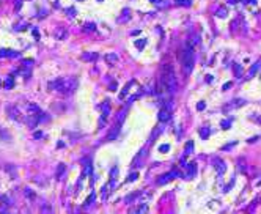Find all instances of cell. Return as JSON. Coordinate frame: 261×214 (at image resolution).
<instances>
[{
  "label": "cell",
  "instance_id": "9a60e30c",
  "mask_svg": "<svg viewBox=\"0 0 261 214\" xmlns=\"http://www.w3.org/2000/svg\"><path fill=\"white\" fill-rule=\"evenodd\" d=\"M132 213H137V214H143V213H148V203H139V206L135 209H132Z\"/></svg>",
  "mask_w": 261,
  "mask_h": 214
},
{
  "label": "cell",
  "instance_id": "bcb514c9",
  "mask_svg": "<svg viewBox=\"0 0 261 214\" xmlns=\"http://www.w3.org/2000/svg\"><path fill=\"white\" fill-rule=\"evenodd\" d=\"M150 2H153V3H159L161 0H150Z\"/></svg>",
  "mask_w": 261,
  "mask_h": 214
},
{
  "label": "cell",
  "instance_id": "ba28073f",
  "mask_svg": "<svg viewBox=\"0 0 261 214\" xmlns=\"http://www.w3.org/2000/svg\"><path fill=\"white\" fill-rule=\"evenodd\" d=\"M242 106H245V101L244 99H233L231 102H228L227 106H223L222 110L227 114V112H231V110H235V109H237V107H242Z\"/></svg>",
  "mask_w": 261,
  "mask_h": 214
},
{
  "label": "cell",
  "instance_id": "5b68a950",
  "mask_svg": "<svg viewBox=\"0 0 261 214\" xmlns=\"http://www.w3.org/2000/svg\"><path fill=\"white\" fill-rule=\"evenodd\" d=\"M176 176H180V172L173 169V170H171V172L165 173V175H162V176H159V180H157V184H159V186H162V184H165V183L171 181V180H173V178H176Z\"/></svg>",
  "mask_w": 261,
  "mask_h": 214
},
{
  "label": "cell",
  "instance_id": "ee69618b",
  "mask_svg": "<svg viewBox=\"0 0 261 214\" xmlns=\"http://www.w3.org/2000/svg\"><path fill=\"white\" fill-rule=\"evenodd\" d=\"M230 87H231V82H228V84H225V85H223V90H227V88H230Z\"/></svg>",
  "mask_w": 261,
  "mask_h": 214
},
{
  "label": "cell",
  "instance_id": "9c48e42d",
  "mask_svg": "<svg viewBox=\"0 0 261 214\" xmlns=\"http://www.w3.org/2000/svg\"><path fill=\"white\" fill-rule=\"evenodd\" d=\"M120 128H121V124H116V123H115V126H113L110 131L107 132V135H106V140H109V142H112V140H115L116 137H118V134H120Z\"/></svg>",
  "mask_w": 261,
  "mask_h": 214
},
{
  "label": "cell",
  "instance_id": "8fae6325",
  "mask_svg": "<svg viewBox=\"0 0 261 214\" xmlns=\"http://www.w3.org/2000/svg\"><path fill=\"white\" fill-rule=\"evenodd\" d=\"M170 118H171V110H170V109L162 107V109H161V112H159V121L165 123V121H168Z\"/></svg>",
  "mask_w": 261,
  "mask_h": 214
},
{
  "label": "cell",
  "instance_id": "cb8c5ba5",
  "mask_svg": "<svg viewBox=\"0 0 261 214\" xmlns=\"http://www.w3.org/2000/svg\"><path fill=\"white\" fill-rule=\"evenodd\" d=\"M237 169H239L241 173H245V172H247V167H245V159H244V158H241L239 161H237Z\"/></svg>",
  "mask_w": 261,
  "mask_h": 214
},
{
  "label": "cell",
  "instance_id": "52a82bcc",
  "mask_svg": "<svg viewBox=\"0 0 261 214\" xmlns=\"http://www.w3.org/2000/svg\"><path fill=\"white\" fill-rule=\"evenodd\" d=\"M212 164H214V169L217 170V175H219V178H222V175L227 172V164H225V162L222 161L220 158H214Z\"/></svg>",
  "mask_w": 261,
  "mask_h": 214
},
{
  "label": "cell",
  "instance_id": "7bdbcfd3",
  "mask_svg": "<svg viewBox=\"0 0 261 214\" xmlns=\"http://www.w3.org/2000/svg\"><path fill=\"white\" fill-rule=\"evenodd\" d=\"M35 137H36V139L42 137V132H40V131H38V132H35Z\"/></svg>",
  "mask_w": 261,
  "mask_h": 214
},
{
  "label": "cell",
  "instance_id": "ffe728a7",
  "mask_svg": "<svg viewBox=\"0 0 261 214\" xmlns=\"http://www.w3.org/2000/svg\"><path fill=\"white\" fill-rule=\"evenodd\" d=\"M198 43H200V36H198L197 33H193L192 36H190V40L187 41V44H189V46H192V47H195Z\"/></svg>",
  "mask_w": 261,
  "mask_h": 214
},
{
  "label": "cell",
  "instance_id": "f1b7e54d",
  "mask_svg": "<svg viewBox=\"0 0 261 214\" xmlns=\"http://www.w3.org/2000/svg\"><path fill=\"white\" fill-rule=\"evenodd\" d=\"M65 36H66V30H61V29H60V30L55 33V38H57V40H63Z\"/></svg>",
  "mask_w": 261,
  "mask_h": 214
},
{
  "label": "cell",
  "instance_id": "7402d4cb",
  "mask_svg": "<svg viewBox=\"0 0 261 214\" xmlns=\"http://www.w3.org/2000/svg\"><path fill=\"white\" fill-rule=\"evenodd\" d=\"M198 134L201 135V139H203V140H206V139L209 137V134H211V129H209V128H206V126H205V128H201V129L198 131Z\"/></svg>",
  "mask_w": 261,
  "mask_h": 214
},
{
  "label": "cell",
  "instance_id": "836d02e7",
  "mask_svg": "<svg viewBox=\"0 0 261 214\" xmlns=\"http://www.w3.org/2000/svg\"><path fill=\"white\" fill-rule=\"evenodd\" d=\"M168 150H170V145H167V143H165V145H161V146H159V151H161V153H167Z\"/></svg>",
  "mask_w": 261,
  "mask_h": 214
},
{
  "label": "cell",
  "instance_id": "681fc988",
  "mask_svg": "<svg viewBox=\"0 0 261 214\" xmlns=\"http://www.w3.org/2000/svg\"><path fill=\"white\" fill-rule=\"evenodd\" d=\"M79 2H84V0H79Z\"/></svg>",
  "mask_w": 261,
  "mask_h": 214
},
{
  "label": "cell",
  "instance_id": "ab89813d",
  "mask_svg": "<svg viewBox=\"0 0 261 214\" xmlns=\"http://www.w3.org/2000/svg\"><path fill=\"white\" fill-rule=\"evenodd\" d=\"M21 6H22V0H16V6H14V8H16V10H19V8H21Z\"/></svg>",
  "mask_w": 261,
  "mask_h": 214
},
{
  "label": "cell",
  "instance_id": "74e56055",
  "mask_svg": "<svg viewBox=\"0 0 261 214\" xmlns=\"http://www.w3.org/2000/svg\"><path fill=\"white\" fill-rule=\"evenodd\" d=\"M24 194H25L27 197H30V198H33V197H35V194L32 192V189H25V192H24Z\"/></svg>",
  "mask_w": 261,
  "mask_h": 214
},
{
  "label": "cell",
  "instance_id": "e575fe53",
  "mask_svg": "<svg viewBox=\"0 0 261 214\" xmlns=\"http://www.w3.org/2000/svg\"><path fill=\"white\" fill-rule=\"evenodd\" d=\"M220 126L223 128V129H230V126H231V123H230V121H227V120H223V121L220 123Z\"/></svg>",
  "mask_w": 261,
  "mask_h": 214
},
{
  "label": "cell",
  "instance_id": "6da1fadb",
  "mask_svg": "<svg viewBox=\"0 0 261 214\" xmlns=\"http://www.w3.org/2000/svg\"><path fill=\"white\" fill-rule=\"evenodd\" d=\"M178 87L176 82V74H175V68L171 63H167L161 68V74H159V80H157V90L159 93L164 95H171L175 93Z\"/></svg>",
  "mask_w": 261,
  "mask_h": 214
},
{
  "label": "cell",
  "instance_id": "f546056e",
  "mask_svg": "<svg viewBox=\"0 0 261 214\" xmlns=\"http://www.w3.org/2000/svg\"><path fill=\"white\" fill-rule=\"evenodd\" d=\"M176 3H178V5H181V6H190V5H192L190 0H176Z\"/></svg>",
  "mask_w": 261,
  "mask_h": 214
},
{
  "label": "cell",
  "instance_id": "c3c4849f",
  "mask_svg": "<svg viewBox=\"0 0 261 214\" xmlns=\"http://www.w3.org/2000/svg\"><path fill=\"white\" fill-rule=\"evenodd\" d=\"M98 2H102V0H98Z\"/></svg>",
  "mask_w": 261,
  "mask_h": 214
},
{
  "label": "cell",
  "instance_id": "44dd1931",
  "mask_svg": "<svg viewBox=\"0 0 261 214\" xmlns=\"http://www.w3.org/2000/svg\"><path fill=\"white\" fill-rule=\"evenodd\" d=\"M65 170H66V165H65V164H58L57 172H55V178H57V180H60V178H61V175L65 173Z\"/></svg>",
  "mask_w": 261,
  "mask_h": 214
},
{
  "label": "cell",
  "instance_id": "7dc6e473",
  "mask_svg": "<svg viewBox=\"0 0 261 214\" xmlns=\"http://www.w3.org/2000/svg\"><path fill=\"white\" fill-rule=\"evenodd\" d=\"M0 87H2V80H0Z\"/></svg>",
  "mask_w": 261,
  "mask_h": 214
},
{
  "label": "cell",
  "instance_id": "4dcf8cb0",
  "mask_svg": "<svg viewBox=\"0 0 261 214\" xmlns=\"http://www.w3.org/2000/svg\"><path fill=\"white\" fill-rule=\"evenodd\" d=\"M139 178V172H132L131 175H129V178H127V183H132V181H135Z\"/></svg>",
  "mask_w": 261,
  "mask_h": 214
},
{
  "label": "cell",
  "instance_id": "f6af8a7d",
  "mask_svg": "<svg viewBox=\"0 0 261 214\" xmlns=\"http://www.w3.org/2000/svg\"><path fill=\"white\" fill-rule=\"evenodd\" d=\"M228 3H231V5H235V3H237V0H228Z\"/></svg>",
  "mask_w": 261,
  "mask_h": 214
},
{
  "label": "cell",
  "instance_id": "7a4b0ae2",
  "mask_svg": "<svg viewBox=\"0 0 261 214\" xmlns=\"http://www.w3.org/2000/svg\"><path fill=\"white\" fill-rule=\"evenodd\" d=\"M47 88L49 90L61 93V95H71V93H74V90L77 88V79H74V77H66V79H63V77H61V79H57V80L49 82Z\"/></svg>",
  "mask_w": 261,
  "mask_h": 214
},
{
  "label": "cell",
  "instance_id": "b9f144b4",
  "mask_svg": "<svg viewBox=\"0 0 261 214\" xmlns=\"http://www.w3.org/2000/svg\"><path fill=\"white\" fill-rule=\"evenodd\" d=\"M256 140H258V135H255L253 139H248V143H253V142H256Z\"/></svg>",
  "mask_w": 261,
  "mask_h": 214
},
{
  "label": "cell",
  "instance_id": "603a6c76",
  "mask_svg": "<svg viewBox=\"0 0 261 214\" xmlns=\"http://www.w3.org/2000/svg\"><path fill=\"white\" fill-rule=\"evenodd\" d=\"M162 131H164V128H161V126H157V128H156V129H154V132H153V134H151L150 143H153L154 140H156V137H159V135H161V132H162Z\"/></svg>",
  "mask_w": 261,
  "mask_h": 214
},
{
  "label": "cell",
  "instance_id": "1f68e13d",
  "mask_svg": "<svg viewBox=\"0 0 261 214\" xmlns=\"http://www.w3.org/2000/svg\"><path fill=\"white\" fill-rule=\"evenodd\" d=\"M192 151H193V142H189L186 145V154H190Z\"/></svg>",
  "mask_w": 261,
  "mask_h": 214
},
{
  "label": "cell",
  "instance_id": "83f0119b",
  "mask_svg": "<svg viewBox=\"0 0 261 214\" xmlns=\"http://www.w3.org/2000/svg\"><path fill=\"white\" fill-rule=\"evenodd\" d=\"M233 69H235V74H236L237 77H241V76H242V68H241L239 65H236V63H235V65H233Z\"/></svg>",
  "mask_w": 261,
  "mask_h": 214
},
{
  "label": "cell",
  "instance_id": "30bf717a",
  "mask_svg": "<svg viewBox=\"0 0 261 214\" xmlns=\"http://www.w3.org/2000/svg\"><path fill=\"white\" fill-rule=\"evenodd\" d=\"M101 112H102V123H106V120L110 115V101H104L101 104Z\"/></svg>",
  "mask_w": 261,
  "mask_h": 214
},
{
  "label": "cell",
  "instance_id": "2e32d148",
  "mask_svg": "<svg viewBox=\"0 0 261 214\" xmlns=\"http://www.w3.org/2000/svg\"><path fill=\"white\" fill-rule=\"evenodd\" d=\"M106 61L109 65H113V63H116V61H118V55H116V54H113V52H110V54H106Z\"/></svg>",
  "mask_w": 261,
  "mask_h": 214
},
{
  "label": "cell",
  "instance_id": "d6a6232c",
  "mask_svg": "<svg viewBox=\"0 0 261 214\" xmlns=\"http://www.w3.org/2000/svg\"><path fill=\"white\" fill-rule=\"evenodd\" d=\"M146 44V40H140V41H135V46H137L139 49H143Z\"/></svg>",
  "mask_w": 261,
  "mask_h": 214
},
{
  "label": "cell",
  "instance_id": "8d00e7d4",
  "mask_svg": "<svg viewBox=\"0 0 261 214\" xmlns=\"http://www.w3.org/2000/svg\"><path fill=\"white\" fill-rule=\"evenodd\" d=\"M93 200H95V192H91L90 198H87V201H85V205H84V206H88V205H90V203H91Z\"/></svg>",
  "mask_w": 261,
  "mask_h": 214
},
{
  "label": "cell",
  "instance_id": "7c38bea8",
  "mask_svg": "<svg viewBox=\"0 0 261 214\" xmlns=\"http://www.w3.org/2000/svg\"><path fill=\"white\" fill-rule=\"evenodd\" d=\"M3 57H13V58H16V57H19V52L11 50V49H2V50H0V58H3Z\"/></svg>",
  "mask_w": 261,
  "mask_h": 214
},
{
  "label": "cell",
  "instance_id": "f35d334b",
  "mask_svg": "<svg viewBox=\"0 0 261 214\" xmlns=\"http://www.w3.org/2000/svg\"><path fill=\"white\" fill-rule=\"evenodd\" d=\"M85 30H90V32H93V30H95V24H87V25H85Z\"/></svg>",
  "mask_w": 261,
  "mask_h": 214
},
{
  "label": "cell",
  "instance_id": "4316f807",
  "mask_svg": "<svg viewBox=\"0 0 261 214\" xmlns=\"http://www.w3.org/2000/svg\"><path fill=\"white\" fill-rule=\"evenodd\" d=\"M14 85V80H13V77H6V80H5V84H3V87H5V90H10L11 87Z\"/></svg>",
  "mask_w": 261,
  "mask_h": 214
},
{
  "label": "cell",
  "instance_id": "e0dca14e",
  "mask_svg": "<svg viewBox=\"0 0 261 214\" xmlns=\"http://www.w3.org/2000/svg\"><path fill=\"white\" fill-rule=\"evenodd\" d=\"M96 58H98V54H95V52L82 54V60H85V61H96Z\"/></svg>",
  "mask_w": 261,
  "mask_h": 214
},
{
  "label": "cell",
  "instance_id": "484cf974",
  "mask_svg": "<svg viewBox=\"0 0 261 214\" xmlns=\"http://www.w3.org/2000/svg\"><path fill=\"white\" fill-rule=\"evenodd\" d=\"M140 195H142V192H135V194H131V195H127L126 198H124V201H126V203H132V201H134L137 197H140Z\"/></svg>",
  "mask_w": 261,
  "mask_h": 214
},
{
  "label": "cell",
  "instance_id": "d590c367",
  "mask_svg": "<svg viewBox=\"0 0 261 214\" xmlns=\"http://www.w3.org/2000/svg\"><path fill=\"white\" fill-rule=\"evenodd\" d=\"M205 109H206V104L203 102V101H200V102L197 104V110H200V112H201V110H205Z\"/></svg>",
  "mask_w": 261,
  "mask_h": 214
},
{
  "label": "cell",
  "instance_id": "5bb4252c",
  "mask_svg": "<svg viewBox=\"0 0 261 214\" xmlns=\"http://www.w3.org/2000/svg\"><path fill=\"white\" fill-rule=\"evenodd\" d=\"M124 118H126V109H121V110L116 114V116H115V123L116 124H123Z\"/></svg>",
  "mask_w": 261,
  "mask_h": 214
},
{
  "label": "cell",
  "instance_id": "ac0fdd59",
  "mask_svg": "<svg viewBox=\"0 0 261 214\" xmlns=\"http://www.w3.org/2000/svg\"><path fill=\"white\" fill-rule=\"evenodd\" d=\"M216 16L220 17V19L227 17V16H228V10H227V6H219V8H217V11H216Z\"/></svg>",
  "mask_w": 261,
  "mask_h": 214
},
{
  "label": "cell",
  "instance_id": "3957f363",
  "mask_svg": "<svg viewBox=\"0 0 261 214\" xmlns=\"http://www.w3.org/2000/svg\"><path fill=\"white\" fill-rule=\"evenodd\" d=\"M181 63H182V69H184V74H190L193 69V65H195V52H193L192 46H186L184 50H182L181 55Z\"/></svg>",
  "mask_w": 261,
  "mask_h": 214
},
{
  "label": "cell",
  "instance_id": "d6986e66",
  "mask_svg": "<svg viewBox=\"0 0 261 214\" xmlns=\"http://www.w3.org/2000/svg\"><path fill=\"white\" fill-rule=\"evenodd\" d=\"M132 85H134V80H131V82L127 84V85H124L123 91L120 93V99H121V101H123V99H124V98H126V96H127V93H129V88L132 87Z\"/></svg>",
  "mask_w": 261,
  "mask_h": 214
},
{
  "label": "cell",
  "instance_id": "277c9868",
  "mask_svg": "<svg viewBox=\"0 0 261 214\" xmlns=\"http://www.w3.org/2000/svg\"><path fill=\"white\" fill-rule=\"evenodd\" d=\"M6 114H8V116H10L11 120L19 121V123H22V121H24V118H25V116L21 114V110H19L16 106H8V107H6Z\"/></svg>",
  "mask_w": 261,
  "mask_h": 214
},
{
  "label": "cell",
  "instance_id": "d4e9b609",
  "mask_svg": "<svg viewBox=\"0 0 261 214\" xmlns=\"http://www.w3.org/2000/svg\"><path fill=\"white\" fill-rule=\"evenodd\" d=\"M258 68H260V63H258V61H256V63L253 65V68H250V71H248V74H247V79H252V77L256 74V71H258Z\"/></svg>",
  "mask_w": 261,
  "mask_h": 214
},
{
  "label": "cell",
  "instance_id": "4fadbf2b",
  "mask_svg": "<svg viewBox=\"0 0 261 214\" xmlns=\"http://www.w3.org/2000/svg\"><path fill=\"white\" fill-rule=\"evenodd\" d=\"M27 115H35V114H40L41 109L36 106V104H27Z\"/></svg>",
  "mask_w": 261,
  "mask_h": 214
},
{
  "label": "cell",
  "instance_id": "8992f818",
  "mask_svg": "<svg viewBox=\"0 0 261 214\" xmlns=\"http://www.w3.org/2000/svg\"><path fill=\"white\" fill-rule=\"evenodd\" d=\"M184 169H186V175H184L186 180H193V178L197 176V164H195V162L186 164Z\"/></svg>",
  "mask_w": 261,
  "mask_h": 214
},
{
  "label": "cell",
  "instance_id": "60d3db41",
  "mask_svg": "<svg viewBox=\"0 0 261 214\" xmlns=\"http://www.w3.org/2000/svg\"><path fill=\"white\" fill-rule=\"evenodd\" d=\"M115 90H116V82H113L110 85V91H115Z\"/></svg>",
  "mask_w": 261,
  "mask_h": 214
}]
</instances>
